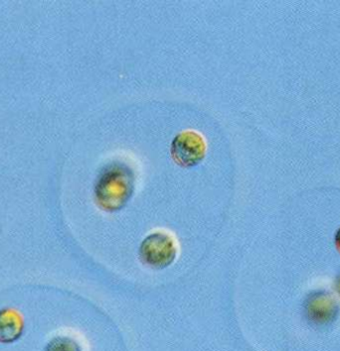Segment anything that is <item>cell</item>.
<instances>
[{"instance_id":"7a4b0ae2","label":"cell","mask_w":340,"mask_h":351,"mask_svg":"<svg viewBox=\"0 0 340 351\" xmlns=\"http://www.w3.org/2000/svg\"><path fill=\"white\" fill-rule=\"evenodd\" d=\"M179 256V245L172 234L164 230L151 232L140 243L138 258L153 269L170 267Z\"/></svg>"},{"instance_id":"6da1fadb","label":"cell","mask_w":340,"mask_h":351,"mask_svg":"<svg viewBox=\"0 0 340 351\" xmlns=\"http://www.w3.org/2000/svg\"><path fill=\"white\" fill-rule=\"evenodd\" d=\"M135 189V175L126 165L109 164L102 171L95 186L98 205L107 212L126 206Z\"/></svg>"},{"instance_id":"5b68a950","label":"cell","mask_w":340,"mask_h":351,"mask_svg":"<svg viewBox=\"0 0 340 351\" xmlns=\"http://www.w3.org/2000/svg\"><path fill=\"white\" fill-rule=\"evenodd\" d=\"M48 351H79V348L71 340L58 339L50 344Z\"/></svg>"},{"instance_id":"8992f818","label":"cell","mask_w":340,"mask_h":351,"mask_svg":"<svg viewBox=\"0 0 340 351\" xmlns=\"http://www.w3.org/2000/svg\"><path fill=\"white\" fill-rule=\"evenodd\" d=\"M337 247H339V249L340 251V230H339V232H337Z\"/></svg>"},{"instance_id":"3957f363","label":"cell","mask_w":340,"mask_h":351,"mask_svg":"<svg viewBox=\"0 0 340 351\" xmlns=\"http://www.w3.org/2000/svg\"><path fill=\"white\" fill-rule=\"evenodd\" d=\"M206 142L203 136L197 132L187 130L175 136L170 146L173 161L182 168H192L205 158Z\"/></svg>"},{"instance_id":"277c9868","label":"cell","mask_w":340,"mask_h":351,"mask_svg":"<svg viewBox=\"0 0 340 351\" xmlns=\"http://www.w3.org/2000/svg\"><path fill=\"white\" fill-rule=\"evenodd\" d=\"M22 322L16 313L12 311L0 313V342L10 343L21 337Z\"/></svg>"}]
</instances>
